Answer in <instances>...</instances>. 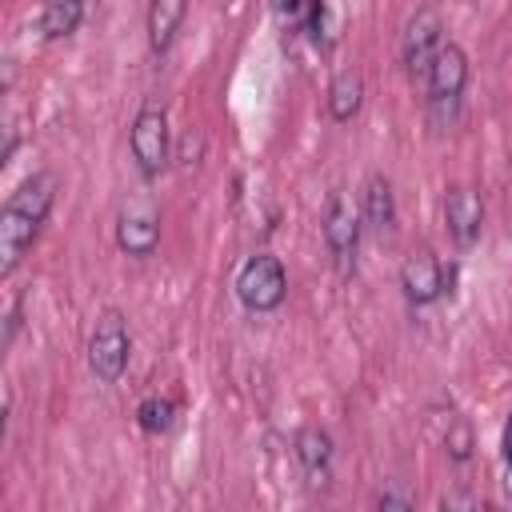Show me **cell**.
Wrapping results in <instances>:
<instances>
[{
    "label": "cell",
    "mask_w": 512,
    "mask_h": 512,
    "mask_svg": "<svg viewBox=\"0 0 512 512\" xmlns=\"http://www.w3.org/2000/svg\"><path fill=\"white\" fill-rule=\"evenodd\" d=\"M428 112H432V124L436 128H452L456 124V112H460V100H464V88H468V56L460 44H440L428 76Z\"/></svg>",
    "instance_id": "cell-2"
},
{
    "label": "cell",
    "mask_w": 512,
    "mask_h": 512,
    "mask_svg": "<svg viewBox=\"0 0 512 512\" xmlns=\"http://www.w3.org/2000/svg\"><path fill=\"white\" fill-rule=\"evenodd\" d=\"M444 224H448V236L468 248L480 240V228H484V200L476 188L468 184H452L448 196H444Z\"/></svg>",
    "instance_id": "cell-10"
},
{
    "label": "cell",
    "mask_w": 512,
    "mask_h": 512,
    "mask_svg": "<svg viewBox=\"0 0 512 512\" xmlns=\"http://www.w3.org/2000/svg\"><path fill=\"white\" fill-rule=\"evenodd\" d=\"M56 192H60V176L56 172H32L8 200H4V212H0V276L8 280L24 252L36 244L52 204H56Z\"/></svg>",
    "instance_id": "cell-1"
},
{
    "label": "cell",
    "mask_w": 512,
    "mask_h": 512,
    "mask_svg": "<svg viewBox=\"0 0 512 512\" xmlns=\"http://www.w3.org/2000/svg\"><path fill=\"white\" fill-rule=\"evenodd\" d=\"M360 212H364V224H368L372 232H388V228L396 224V196H392V184H388L380 172L368 176Z\"/></svg>",
    "instance_id": "cell-14"
},
{
    "label": "cell",
    "mask_w": 512,
    "mask_h": 512,
    "mask_svg": "<svg viewBox=\"0 0 512 512\" xmlns=\"http://www.w3.org/2000/svg\"><path fill=\"white\" fill-rule=\"evenodd\" d=\"M272 12H276L284 24H288V20L296 24V20L304 16V0H272Z\"/></svg>",
    "instance_id": "cell-19"
},
{
    "label": "cell",
    "mask_w": 512,
    "mask_h": 512,
    "mask_svg": "<svg viewBox=\"0 0 512 512\" xmlns=\"http://www.w3.org/2000/svg\"><path fill=\"white\" fill-rule=\"evenodd\" d=\"M504 464H508V492H512V416H508V424H504Z\"/></svg>",
    "instance_id": "cell-20"
},
{
    "label": "cell",
    "mask_w": 512,
    "mask_h": 512,
    "mask_svg": "<svg viewBox=\"0 0 512 512\" xmlns=\"http://www.w3.org/2000/svg\"><path fill=\"white\" fill-rule=\"evenodd\" d=\"M128 356H132V336H128V320L108 308L96 316L92 324V336H88V368L96 380L104 384H116L128 368Z\"/></svg>",
    "instance_id": "cell-3"
},
{
    "label": "cell",
    "mask_w": 512,
    "mask_h": 512,
    "mask_svg": "<svg viewBox=\"0 0 512 512\" xmlns=\"http://www.w3.org/2000/svg\"><path fill=\"white\" fill-rule=\"evenodd\" d=\"M296 460L308 472V484L324 488L328 472H332V436L324 428H300L296 432Z\"/></svg>",
    "instance_id": "cell-11"
},
{
    "label": "cell",
    "mask_w": 512,
    "mask_h": 512,
    "mask_svg": "<svg viewBox=\"0 0 512 512\" xmlns=\"http://www.w3.org/2000/svg\"><path fill=\"white\" fill-rule=\"evenodd\" d=\"M116 244L128 256H152L160 244V212L148 196H136L116 216Z\"/></svg>",
    "instance_id": "cell-8"
},
{
    "label": "cell",
    "mask_w": 512,
    "mask_h": 512,
    "mask_svg": "<svg viewBox=\"0 0 512 512\" xmlns=\"http://www.w3.org/2000/svg\"><path fill=\"white\" fill-rule=\"evenodd\" d=\"M128 148H132V160L140 168L144 180H156L164 168H168V152H172V140H168V112L156 108V104H144L132 120V136H128Z\"/></svg>",
    "instance_id": "cell-6"
},
{
    "label": "cell",
    "mask_w": 512,
    "mask_h": 512,
    "mask_svg": "<svg viewBox=\"0 0 512 512\" xmlns=\"http://www.w3.org/2000/svg\"><path fill=\"white\" fill-rule=\"evenodd\" d=\"M364 104V76L356 68H344L336 72V80L328 84V116L336 124H348Z\"/></svg>",
    "instance_id": "cell-13"
},
{
    "label": "cell",
    "mask_w": 512,
    "mask_h": 512,
    "mask_svg": "<svg viewBox=\"0 0 512 512\" xmlns=\"http://www.w3.org/2000/svg\"><path fill=\"white\" fill-rule=\"evenodd\" d=\"M400 288H404V300H408V304L424 308V304H432V300L444 296L448 272L440 268V260H436L428 248H420V252H412V256L400 264Z\"/></svg>",
    "instance_id": "cell-9"
},
{
    "label": "cell",
    "mask_w": 512,
    "mask_h": 512,
    "mask_svg": "<svg viewBox=\"0 0 512 512\" xmlns=\"http://www.w3.org/2000/svg\"><path fill=\"white\" fill-rule=\"evenodd\" d=\"M440 44H444V20H440V12L432 4L416 8L408 16V24H404V36H400V60H404L408 76L424 80L428 68H432V60H436V52H440Z\"/></svg>",
    "instance_id": "cell-7"
},
{
    "label": "cell",
    "mask_w": 512,
    "mask_h": 512,
    "mask_svg": "<svg viewBox=\"0 0 512 512\" xmlns=\"http://www.w3.org/2000/svg\"><path fill=\"white\" fill-rule=\"evenodd\" d=\"M172 416H176V404L164 400V396H144L140 408H136V424L148 432V436H160L172 428Z\"/></svg>",
    "instance_id": "cell-16"
},
{
    "label": "cell",
    "mask_w": 512,
    "mask_h": 512,
    "mask_svg": "<svg viewBox=\"0 0 512 512\" xmlns=\"http://www.w3.org/2000/svg\"><path fill=\"white\" fill-rule=\"evenodd\" d=\"M188 16V0H148V48L164 56Z\"/></svg>",
    "instance_id": "cell-12"
},
{
    "label": "cell",
    "mask_w": 512,
    "mask_h": 512,
    "mask_svg": "<svg viewBox=\"0 0 512 512\" xmlns=\"http://www.w3.org/2000/svg\"><path fill=\"white\" fill-rule=\"evenodd\" d=\"M16 328H20V304H12V312H8V324H4V348L16 340Z\"/></svg>",
    "instance_id": "cell-21"
},
{
    "label": "cell",
    "mask_w": 512,
    "mask_h": 512,
    "mask_svg": "<svg viewBox=\"0 0 512 512\" xmlns=\"http://www.w3.org/2000/svg\"><path fill=\"white\" fill-rule=\"evenodd\" d=\"M84 20V0H44L40 4V32L44 40H64L80 28Z\"/></svg>",
    "instance_id": "cell-15"
},
{
    "label": "cell",
    "mask_w": 512,
    "mask_h": 512,
    "mask_svg": "<svg viewBox=\"0 0 512 512\" xmlns=\"http://www.w3.org/2000/svg\"><path fill=\"white\" fill-rule=\"evenodd\" d=\"M360 232H364L360 204L344 188H336L328 196V204H324V244H328V252H332V260H336L340 272H352L356 248H360Z\"/></svg>",
    "instance_id": "cell-5"
},
{
    "label": "cell",
    "mask_w": 512,
    "mask_h": 512,
    "mask_svg": "<svg viewBox=\"0 0 512 512\" xmlns=\"http://www.w3.org/2000/svg\"><path fill=\"white\" fill-rule=\"evenodd\" d=\"M284 296H288V276H284V264L272 252H256L240 264L236 300L248 312H276L284 304Z\"/></svg>",
    "instance_id": "cell-4"
},
{
    "label": "cell",
    "mask_w": 512,
    "mask_h": 512,
    "mask_svg": "<svg viewBox=\"0 0 512 512\" xmlns=\"http://www.w3.org/2000/svg\"><path fill=\"white\" fill-rule=\"evenodd\" d=\"M444 448H448V456L460 460V464L472 456V428H468V420H452V424H448Z\"/></svg>",
    "instance_id": "cell-17"
},
{
    "label": "cell",
    "mask_w": 512,
    "mask_h": 512,
    "mask_svg": "<svg viewBox=\"0 0 512 512\" xmlns=\"http://www.w3.org/2000/svg\"><path fill=\"white\" fill-rule=\"evenodd\" d=\"M200 156H204V136L188 128V132L180 136V168H184V172H188V168H196V164H200Z\"/></svg>",
    "instance_id": "cell-18"
}]
</instances>
